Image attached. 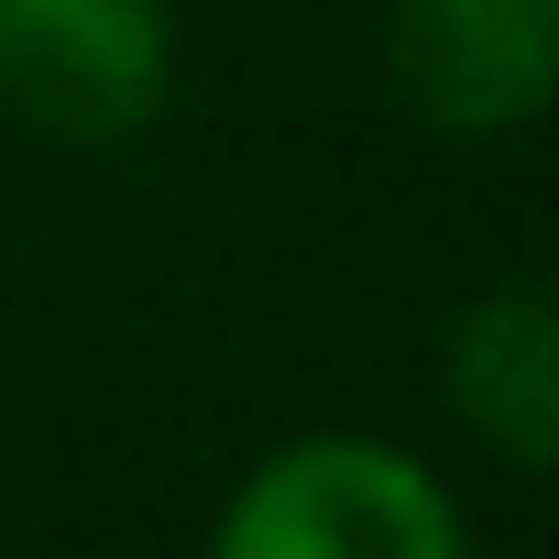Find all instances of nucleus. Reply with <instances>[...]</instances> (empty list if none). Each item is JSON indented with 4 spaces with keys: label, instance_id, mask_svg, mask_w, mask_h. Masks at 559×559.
<instances>
[{
    "label": "nucleus",
    "instance_id": "3",
    "mask_svg": "<svg viewBox=\"0 0 559 559\" xmlns=\"http://www.w3.org/2000/svg\"><path fill=\"white\" fill-rule=\"evenodd\" d=\"M384 78L450 143L526 132L559 88V0H384Z\"/></svg>",
    "mask_w": 559,
    "mask_h": 559
},
{
    "label": "nucleus",
    "instance_id": "1",
    "mask_svg": "<svg viewBox=\"0 0 559 559\" xmlns=\"http://www.w3.org/2000/svg\"><path fill=\"white\" fill-rule=\"evenodd\" d=\"M209 559H472V526L417 450L308 428L230 483Z\"/></svg>",
    "mask_w": 559,
    "mask_h": 559
},
{
    "label": "nucleus",
    "instance_id": "2",
    "mask_svg": "<svg viewBox=\"0 0 559 559\" xmlns=\"http://www.w3.org/2000/svg\"><path fill=\"white\" fill-rule=\"evenodd\" d=\"M176 88V23L165 0H0V121L34 143L110 154L154 132Z\"/></svg>",
    "mask_w": 559,
    "mask_h": 559
},
{
    "label": "nucleus",
    "instance_id": "4",
    "mask_svg": "<svg viewBox=\"0 0 559 559\" xmlns=\"http://www.w3.org/2000/svg\"><path fill=\"white\" fill-rule=\"evenodd\" d=\"M439 395L504 472L559 461V297L537 274H504L439 319Z\"/></svg>",
    "mask_w": 559,
    "mask_h": 559
}]
</instances>
